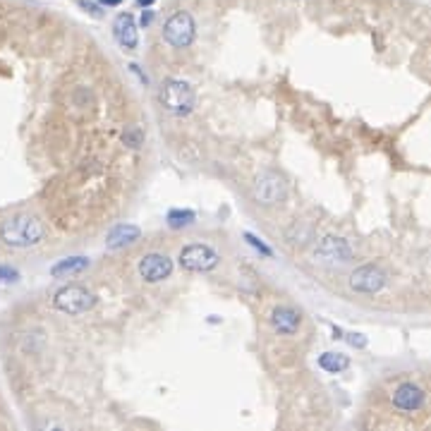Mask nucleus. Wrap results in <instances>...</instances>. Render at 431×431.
<instances>
[{
  "mask_svg": "<svg viewBox=\"0 0 431 431\" xmlns=\"http://www.w3.org/2000/svg\"><path fill=\"white\" fill-rule=\"evenodd\" d=\"M314 259L319 264H326V266H340L355 259V251H352L348 240L335 238V235H326V238L319 240V244L314 247Z\"/></svg>",
  "mask_w": 431,
  "mask_h": 431,
  "instance_id": "nucleus-7",
  "label": "nucleus"
},
{
  "mask_svg": "<svg viewBox=\"0 0 431 431\" xmlns=\"http://www.w3.org/2000/svg\"><path fill=\"white\" fill-rule=\"evenodd\" d=\"M177 261L184 271H192V273H209L221 264V254L209 247V244H187V247L180 249L177 254Z\"/></svg>",
  "mask_w": 431,
  "mask_h": 431,
  "instance_id": "nucleus-4",
  "label": "nucleus"
},
{
  "mask_svg": "<svg viewBox=\"0 0 431 431\" xmlns=\"http://www.w3.org/2000/svg\"><path fill=\"white\" fill-rule=\"evenodd\" d=\"M288 197V184L278 173L261 170L254 180V199L261 206H276Z\"/></svg>",
  "mask_w": 431,
  "mask_h": 431,
  "instance_id": "nucleus-5",
  "label": "nucleus"
},
{
  "mask_svg": "<svg viewBox=\"0 0 431 431\" xmlns=\"http://www.w3.org/2000/svg\"><path fill=\"white\" fill-rule=\"evenodd\" d=\"M390 402H393L395 410L405 412V415H415V412L424 410V402H427V393L424 388H419L412 381H402L393 388L390 393Z\"/></svg>",
  "mask_w": 431,
  "mask_h": 431,
  "instance_id": "nucleus-9",
  "label": "nucleus"
},
{
  "mask_svg": "<svg viewBox=\"0 0 431 431\" xmlns=\"http://www.w3.org/2000/svg\"><path fill=\"white\" fill-rule=\"evenodd\" d=\"M80 5H82L84 10H89V13H92L94 17H101V15H103V13H101V10L96 8V5H94V3H87V0H80Z\"/></svg>",
  "mask_w": 431,
  "mask_h": 431,
  "instance_id": "nucleus-21",
  "label": "nucleus"
},
{
  "mask_svg": "<svg viewBox=\"0 0 431 431\" xmlns=\"http://www.w3.org/2000/svg\"><path fill=\"white\" fill-rule=\"evenodd\" d=\"M151 20H154V13H151V10H144V15H142V27H149V24H151Z\"/></svg>",
  "mask_w": 431,
  "mask_h": 431,
  "instance_id": "nucleus-22",
  "label": "nucleus"
},
{
  "mask_svg": "<svg viewBox=\"0 0 431 431\" xmlns=\"http://www.w3.org/2000/svg\"><path fill=\"white\" fill-rule=\"evenodd\" d=\"M122 142H125L130 149H139L144 144V132L139 130L137 125H130L125 132H122Z\"/></svg>",
  "mask_w": 431,
  "mask_h": 431,
  "instance_id": "nucleus-17",
  "label": "nucleus"
},
{
  "mask_svg": "<svg viewBox=\"0 0 431 431\" xmlns=\"http://www.w3.org/2000/svg\"><path fill=\"white\" fill-rule=\"evenodd\" d=\"M139 235H142V231H139L137 226H115L113 231L108 233V240H105V244H108V249H120L125 247V244H132L139 240Z\"/></svg>",
  "mask_w": 431,
  "mask_h": 431,
  "instance_id": "nucleus-13",
  "label": "nucleus"
},
{
  "mask_svg": "<svg viewBox=\"0 0 431 431\" xmlns=\"http://www.w3.org/2000/svg\"><path fill=\"white\" fill-rule=\"evenodd\" d=\"M46 235V228L36 216L29 214H15L0 223V240L8 247L15 249H29L36 247Z\"/></svg>",
  "mask_w": 431,
  "mask_h": 431,
  "instance_id": "nucleus-1",
  "label": "nucleus"
},
{
  "mask_svg": "<svg viewBox=\"0 0 431 431\" xmlns=\"http://www.w3.org/2000/svg\"><path fill=\"white\" fill-rule=\"evenodd\" d=\"M113 36L117 41V46L122 50H134L139 43V36H137V24H134V17L130 13H122L115 17L113 22Z\"/></svg>",
  "mask_w": 431,
  "mask_h": 431,
  "instance_id": "nucleus-11",
  "label": "nucleus"
},
{
  "mask_svg": "<svg viewBox=\"0 0 431 431\" xmlns=\"http://www.w3.org/2000/svg\"><path fill=\"white\" fill-rule=\"evenodd\" d=\"M159 98H161V105H163L168 113L177 115V117L189 115L194 110V105H197V94H194L192 84L175 80V77L163 82Z\"/></svg>",
  "mask_w": 431,
  "mask_h": 431,
  "instance_id": "nucleus-2",
  "label": "nucleus"
},
{
  "mask_svg": "<svg viewBox=\"0 0 431 431\" xmlns=\"http://www.w3.org/2000/svg\"><path fill=\"white\" fill-rule=\"evenodd\" d=\"M348 343L352 345V348H357V350L367 348V338L362 333H348Z\"/></svg>",
  "mask_w": 431,
  "mask_h": 431,
  "instance_id": "nucleus-20",
  "label": "nucleus"
},
{
  "mask_svg": "<svg viewBox=\"0 0 431 431\" xmlns=\"http://www.w3.org/2000/svg\"><path fill=\"white\" fill-rule=\"evenodd\" d=\"M319 367L328 374H340L350 367V360H348V355H343V352H323V355L319 357Z\"/></svg>",
  "mask_w": 431,
  "mask_h": 431,
  "instance_id": "nucleus-15",
  "label": "nucleus"
},
{
  "mask_svg": "<svg viewBox=\"0 0 431 431\" xmlns=\"http://www.w3.org/2000/svg\"><path fill=\"white\" fill-rule=\"evenodd\" d=\"M333 338H343V331L338 326H333Z\"/></svg>",
  "mask_w": 431,
  "mask_h": 431,
  "instance_id": "nucleus-25",
  "label": "nucleus"
},
{
  "mask_svg": "<svg viewBox=\"0 0 431 431\" xmlns=\"http://www.w3.org/2000/svg\"><path fill=\"white\" fill-rule=\"evenodd\" d=\"M386 283H388V276H386L383 268L377 264H365L350 273V288L362 295L381 293L386 288Z\"/></svg>",
  "mask_w": 431,
  "mask_h": 431,
  "instance_id": "nucleus-8",
  "label": "nucleus"
},
{
  "mask_svg": "<svg viewBox=\"0 0 431 431\" xmlns=\"http://www.w3.org/2000/svg\"><path fill=\"white\" fill-rule=\"evenodd\" d=\"M96 305V295L87 290L84 285H65L53 295V307L63 314H84V312L94 309Z\"/></svg>",
  "mask_w": 431,
  "mask_h": 431,
  "instance_id": "nucleus-3",
  "label": "nucleus"
},
{
  "mask_svg": "<svg viewBox=\"0 0 431 431\" xmlns=\"http://www.w3.org/2000/svg\"><path fill=\"white\" fill-rule=\"evenodd\" d=\"M197 221V214L189 209H173L168 211V226L170 228H187Z\"/></svg>",
  "mask_w": 431,
  "mask_h": 431,
  "instance_id": "nucleus-16",
  "label": "nucleus"
},
{
  "mask_svg": "<svg viewBox=\"0 0 431 431\" xmlns=\"http://www.w3.org/2000/svg\"><path fill=\"white\" fill-rule=\"evenodd\" d=\"M194 36H197V24H194L189 13L180 10V13L168 17V22L163 27V38L173 48H189Z\"/></svg>",
  "mask_w": 431,
  "mask_h": 431,
  "instance_id": "nucleus-6",
  "label": "nucleus"
},
{
  "mask_svg": "<svg viewBox=\"0 0 431 431\" xmlns=\"http://www.w3.org/2000/svg\"><path fill=\"white\" fill-rule=\"evenodd\" d=\"M170 273H173V261L168 254L151 251V254L142 256V261H139V276L147 283H161L166 278H170Z\"/></svg>",
  "mask_w": 431,
  "mask_h": 431,
  "instance_id": "nucleus-10",
  "label": "nucleus"
},
{
  "mask_svg": "<svg viewBox=\"0 0 431 431\" xmlns=\"http://www.w3.org/2000/svg\"><path fill=\"white\" fill-rule=\"evenodd\" d=\"M268 321H271L273 331L281 335H295L302 326L300 312H295L293 307H276L268 316Z\"/></svg>",
  "mask_w": 431,
  "mask_h": 431,
  "instance_id": "nucleus-12",
  "label": "nucleus"
},
{
  "mask_svg": "<svg viewBox=\"0 0 431 431\" xmlns=\"http://www.w3.org/2000/svg\"><path fill=\"white\" fill-rule=\"evenodd\" d=\"M89 268V259L87 256H70V259L58 261L53 268H50V276L60 278V276H72V273H82Z\"/></svg>",
  "mask_w": 431,
  "mask_h": 431,
  "instance_id": "nucleus-14",
  "label": "nucleus"
},
{
  "mask_svg": "<svg viewBox=\"0 0 431 431\" xmlns=\"http://www.w3.org/2000/svg\"><path fill=\"white\" fill-rule=\"evenodd\" d=\"M20 278V273L10 266H0V283H15Z\"/></svg>",
  "mask_w": 431,
  "mask_h": 431,
  "instance_id": "nucleus-19",
  "label": "nucleus"
},
{
  "mask_svg": "<svg viewBox=\"0 0 431 431\" xmlns=\"http://www.w3.org/2000/svg\"><path fill=\"white\" fill-rule=\"evenodd\" d=\"M151 3H154V0H137V5H139V8H149Z\"/></svg>",
  "mask_w": 431,
  "mask_h": 431,
  "instance_id": "nucleus-23",
  "label": "nucleus"
},
{
  "mask_svg": "<svg viewBox=\"0 0 431 431\" xmlns=\"http://www.w3.org/2000/svg\"><path fill=\"white\" fill-rule=\"evenodd\" d=\"M122 0H101V5H120Z\"/></svg>",
  "mask_w": 431,
  "mask_h": 431,
  "instance_id": "nucleus-24",
  "label": "nucleus"
},
{
  "mask_svg": "<svg viewBox=\"0 0 431 431\" xmlns=\"http://www.w3.org/2000/svg\"><path fill=\"white\" fill-rule=\"evenodd\" d=\"M244 240H247V242H249L254 249H259L264 256H273V249L268 247V244L261 242V238H256V235H251V233H244Z\"/></svg>",
  "mask_w": 431,
  "mask_h": 431,
  "instance_id": "nucleus-18",
  "label": "nucleus"
}]
</instances>
